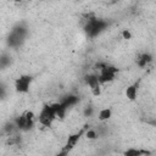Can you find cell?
I'll return each mask as SVG.
<instances>
[{"label":"cell","mask_w":156,"mask_h":156,"mask_svg":"<svg viewBox=\"0 0 156 156\" xmlns=\"http://www.w3.org/2000/svg\"><path fill=\"white\" fill-rule=\"evenodd\" d=\"M106 27H107V22L106 21L96 18L94 15L87 16L85 24H84V30L90 38H94V37L99 35L101 32H104L106 29Z\"/></svg>","instance_id":"obj_1"},{"label":"cell","mask_w":156,"mask_h":156,"mask_svg":"<svg viewBox=\"0 0 156 156\" xmlns=\"http://www.w3.org/2000/svg\"><path fill=\"white\" fill-rule=\"evenodd\" d=\"M26 35H27V28L23 24H18L11 30V33L7 38V44L11 48H18L24 41Z\"/></svg>","instance_id":"obj_2"},{"label":"cell","mask_w":156,"mask_h":156,"mask_svg":"<svg viewBox=\"0 0 156 156\" xmlns=\"http://www.w3.org/2000/svg\"><path fill=\"white\" fill-rule=\"evenodd\" d=\"M95 68L99 71V79L102 83H107V82H111L115 79V76L117 73V68L113 67V66H110V65H106L104 62H100V63H96L95 65Z\"/></svg>","instance_id":"obj_3"},{"label":"cell","mask_w":156,"mask_h":156,"mask_svg":"<svg viewBox=\"0 0 156 156\" xmlns=\"http://www.w3.org/2000/svg\"><path fill=\"white\" fill-rule=\"evenodd\" d=\"M57 117L56 115V110L54 108L52 104L50 105H44V107L41 108L40 113H39V122L45 126V127H49L51 126V123L55 121V118Z\"/></svg>","instance_id":"obj_4"},{"label":"cell","mask_w":156,"mask_h":156,"mask_svg":"<svg viewBox=\"0 0 156 156\" xmlns=\"http://www.w3.org/2000/svg\"><path fill=\"white\" fill-rule=\"evenodd\" d=\"M33 124H34V113L30 111L24 112L16 119L17 129H21V130H28L33 127Z\"/></svg>","instance_id":"obj_5"},{"label":"cell","mask_w":156,"mask_h":156,"mask_svg":"<svg viewBox=\"0 0 156 156\" xmlns=\"http://www.w3.org/2000/svg\"><path fill=\"white\" fill-rule=\"evenodd\" d=\"M79 101V98L78 96H76V95H67V96H65L60 102H58V110H57V117H60V118H62L63 116H65V113H66V111L71 107V106H73V105H76L77 102Z\"/></svg>","instance_id":"obj_6"},{"label":"cell","mask_w":156,"mask_h":156,"mask_svg":"<svg viewBox=\"0 0 156 156\" xmlns=\"http://www.w3.org/2000/svg\"><path fill=\"white\" fill-rule=\"evenodd\" d=\"M87 128H88V127L80 129L79 132H77V133H74V134H71V135L68 136V139H67V141H66V145L63 146V150H62V152H61L60 155H65V154H67L71 149H73V146L78 143L79 138L85 133V129H87Z\"/></svg>","instance_id":"obj_7"},{"label":"cell","mask_w":156,"mask_h":156,"mask_svg":"<svg viewBox=\"0 0 156 156\" xmlns=\"http://www.w3.org/2000/svg\"><path fill=\"white\" fill-rule=\"evenodd\" d=\"M32 83V77L30 76H21L16 79L15 82V88L16 91L18 93H27L29 90V85Z\"/></svg>","instance_id":"obj_8"},{"label":"cell","mask_w":156,"mask_h":156,"mask_svg":"<svg viewBox=\"0 0 156 156\" xmlns=\"http://www.w3.org/2000/svg\"><path fill=\"white\" fill-rule=\"evenodd\" d=\"M85 83L89 85L91 93L94 95H100V85H101V82L99 79V77L96 74H88L85 76Z\"/></svg>","instance_id":"obj_9"},{"label":"cell","mask_w":156,"mask_h":156,"mask_svg":"<svg viewBox=\"0 0 156 156\" xmlns=\"http://www.w3.org/2000/svg\"><path fill=\"white\" fill-rule=\"evenodd\" d=\"M138 88H139V80L133 83L132 85H129L126 89V95L129 100H135L136 99V94H138Z\"/></svg>","instance_id":"obj_10"},{"label":"cell","mask_w":156,"mask_h":156,"mask_svg":"<svg viewBox=\"0 0 156 156\" xmlns=\"http://www.w3.org/2000/svg\"><path fill=\"white\" fill-rule=\"evenodd\" d=\"M152 61V56L147 52H144V54H140L138 57H136V63L138 66L140 67H145L146 65H149L150 62Z\"/></svg>","instance_id":"obj_11"},{"label":"cell","mask_w":156,"mask_h":156,"mask_svg":"<svg viewBox=\"0 0 156 156\" xmlns=\"http://www.w3.org/2000/svg\"><path fill=\"white\" fill-rule=\"evenodd\" d=\"M150 154V151H146V150H135V149H130V150H127L124 152V155H128V156H139V155H147Z\"/></svg>","instance_id":"obj_12"},{"label":"cell","mask_w":156,"mask_h":156,"mask_svg":"<svg viewBox=\"0 0 156 156\" xmlns=\"http://www.w3.org/2000/svg\"><path fill=\"white\" fill-rule=\"evenodd\" d=\"M111 117V110L110 108H104L99 112V119L100 121H106Z\"/></svg>","instance_id":"obj_13"},{"label":"cell","mask_w":156,"mask_h":156,"mask_svg":"<svg viewBox=\"0 0 156 156\" xmlns=\"http://www.w3.org/2000/svg\"><path fill=\"white\" fill-rule=\"evenodd\" d=\"M98 132L95 130V129H88L87 132H85V136L88 138V139H95V138H98Z\"/></svg>","instance_id":"obj_14"},{"label":"cell","mask_w":156,"mask_h":156,"mask_svg":"<svg viewBox=\"0 0 156 156\" xmlns=\"http://www.w3.org/2000/svg\"><path fill=\"white\" fill-rule=\"evenodd\" d=\"M0 65L2 68H5L7 65H10V57H7L6 55H2L1 58H0Z\"/></svg>","instance_id":"obj_15"},{"label":"cell","mask_w":156,"mask_h":156,"mask_svg":"<svg viewBox=\"0 0 156 156\" xmlns=\"http://www.w3.org/2000/svg\"><path fill=\"white\" fill-rule=\"evenodd\" d=\"M122 35H123V38H124V39H130V38H132L130 32H129V30H127V29H124V30H123Z\"/></svg>","instance_id":"obj_16"},{"label":"cell","mask_w":156,"mask_h":156,"mask_svg":"<svg viewBox=\"0 0 156 156\" xmlns=\"http://www.w3.org/2000/svg\"><path fill=\"white\" fill-rule=\"evenodd\" d=\"M91 113H93V107L89 106V107H87V108L84 110V115H85V116L89 117V116H91Z\"/></svg>","instance_id":"obj_17"},{"label":"cell","mask_w":156,"mask_h":156,"mask_svg":"<svg viewBox=\"0 0 156 156\" xmlns=\"http://www.w3.org/2000/svg\"><path fill=\"white\" fill-rule=\"evenodd\" d=\"M15 1H16V2H18V1H21V0H15Z\"/></svg>","instance_id":"obj_18"}]
</instances>
